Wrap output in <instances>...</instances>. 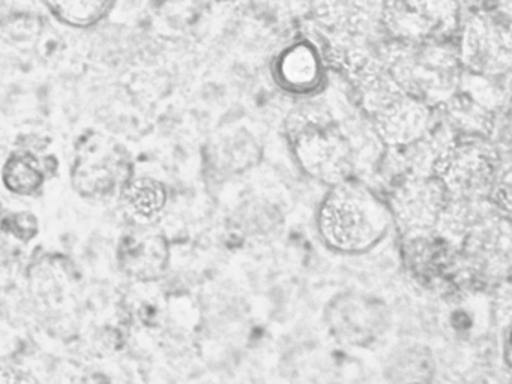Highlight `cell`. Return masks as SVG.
Here are the masks:
<instances>
[{
    "instance_id": "6da1fadb",
    "label": "cell",
    "mask_w": 512,
    "mask_h": 384,
    "mask_svg": "<svg viewBox=\"0 0 512 384\" xmlns=\"http://www.w3.org/2000/svg\"><path fill=\"white\" fill-rule=\"evenodd\" d=\"M391 225L388 204L350 179L332 186L317 212L320 237L338 254L371 251L388 236Z\"/></svg>"
},
{
    "instance_id": "7a4b0ae2",
    "label": "cell",
    "mask_w": 512,
    "mask_h": 384,
    "mask_svg": "<svg viewBox=\"0 0 512 384\" xmlns=\"http://www.w3.org/2000/svg\"><path fill=\"white\" fill-rule=\"evenodd\" d=\"M380 60L407 95L430 107H439L460 90L463 68L457 50L443 42L398 41Z\"/></svg>"
},
{
    "instance_id": "3957f363",
    "label": "cell",
    "mask_w": 512,
    "mask_h": 384,
    "mask_svg": "<svg viewBox=\"0 0 512 384\" xmlns=\"http://www.w3.org/2000/svg\"><path fill=\"white\" fill-rule=\"evenodd\" d=\"M287 131L296 161L308 176L329 186L350 179L355 170V150L325 113H295L287 123Z\"/></svg>"
},
{
    "instance_id": "277c9868",
    "label": "cell",
    "mask_w": 512,
    "mask_h": 384,
    "mask_svg": "<svg viewBox=\"0 0 512 384\" xmlns=\"http://www.w3.org/2000/svg\"><path fill=\"white\" fill-rule=\"evenodd\" d=\"M134 176L130 153L104 132H83L74 147L71 186L86 200H106Z\"/></svg>"
},
{
    "instance_id": "5b68a950",
    "label": "cell",
    "mask_w": 512,
    "mask_h": 384,
    "mask_svg": "<svg viewBox=\"0 0 512 384\" xmlns=\"http://www.w3.org/2000/svg\"><path fill=\"white\" fill-rule=\"evenodd\" d=\"M508 164V153L503 155L488 138L458 137L436 176L449 197L482 200L490 198L503 167Z\"/></svg>"
},
{
    "instance_id": "8992f818",
    "label": "cell",
    "mask_w": 512,
    "mask_h": 384,
    "mask_svg": "<svg viewBox=\"0 0 512 384\" xmlns=\"http://www.w3.org/2000/svg\"><path fill=\"white\" fill-rule=\"evenodd\" d=\"M449 198L439 177L407 174L394 186L389 198L392 224L407 237L430 236L436 231Z\"/></svg>"
},
{
    "instance_id": "52a82bcc",
    "label": "cell",
    "mask_w": 512,
    "mask_h": 384,
    "mask_svg": "<svg viewBox=\"0 0 512 384\" xmlns=\"http://www.w3.org/2000/svg\"><path fill=\"white\" fill-rule=\"evenodd\" d=\"M457 54L461 68L469 74L493 78L508 74L512 57L508 27L473 18L463 29Z\"/></svg>"
},
{
    "instance_id": "ba28073f",
    "label": "cell",
    "mask_w": 512,
    "mask_h": 384,
    "mask_svg": "<svg viewBox=\"0 0 512 384\" xmlns=\"http://www.w3.org/2000/svg\"><path fill=\"white\" fill-rule=\"evenodd\" d=\"M371 119L380 140L389 149H400L418 140L437 122V111L415 96L401 93Z\"/></svg>"
},
{
    "instance_id": "9c48e42d",
    "label": "cell",
    "mask_w": 512,
    "mask_h": 384,
    "mask_svg": "<svg viewBox=\"0 0 512 384\" xmlns=\"http://www.w3.org/2000/svg\"><path fill=\"white\" fill-rule=\"evenodd\" d=\"M328 326L335 338L349 344L364 345L385 329L382 303L359 294L338 297L328 309Z\"/></svg>"
},
{
    "instance_id": "30bf717a",
    "label": "cell",
    "mask_w": 512,
    "mask_h": 384,
    "mask_svg": "<svg viewBox=\"0 0 512 384\" xmlns=\"http://www.w3.org/2000/svg\"><path fill=\"white\" fill-rule=\"evenodd\" d=\"M116 257L119 269L128 278L142 282L157 281L169 267L170 246L158 231H133L121 237Z\"/></svg>"
},
{
    "instance_id": "8fae6325",
    "label": "cell",
    "mask_w": 512,
    "mask_h": 384,
    "mask_svg": "<svg viewBox=\"0 0 512 384\" xmlns=\"http://www.w3.org/2000/svg\"><path fill=\"white\" fill-rule=\"evenodd\" d=\"M277 83L292 95H311L323 81V62L311 42L299 41L281 51L275 60Z\"/></svg>"
},
{
    "instance_id": "7c38bea8",
    "label": "cell",
    "mask_w": 512,
    "mask_h": 384,
    "mask_svg": "<svg viewBox=\"0 0 512 384\" xmlns=\"http://www.w3.org/2000/svg\"><path fill=\"white\" fill-rule=\"evenodd\" d=\"M317 17L338 35L361 38L385 15V0H314Z\"/></svg>"
},
{
    "instance_id": "4fadbf2b",
    "label": "cell",
    "mask_w": 512,
    "mask_h": 384,
    "mask_svg": "<svg viewBox=\"0 0 512 384\" xmlns=\"http://www.w3.org/2000/svg\"><path fill=\"white\" fill-rule=\"evenodd\" d=\"M457 140V134L437 117V122L418 140L392 150L398 155L403 176H436Z\"/></svg>"
},
{
    "instance_id": "5bb4252c",
    "label": "cell",
    "mask_w": 512,
    "mask_h": 384,
    "mask_svg": "<svg viewBox=\"0 0 512 384\" xmlns=\"http://www.w3.org/2000/svg\"><path fill=\"white\" fill-rule=\"evenodd\" d=\"M437 117L445 122L457 137H484L490 140L496 113L470 98L467 93H455L436 107Z\"/></svg>"
},
{
    "instance_id": "9a60e30c",
    "label": "cell",
    "mask_w": 512,
    "mask_h": 384,
    "mask_svg": "<svg viewBox=\"0 0 512 384\" xmlns=\"http://www.w3.org/2000/svg\"><path fill=\"white\" fill-rule=\"evenodd\" d=\"M119 197L134 218L152 222L166 207L169 192L166 185L154 177L133 176L122 186Z\"/></svg>"
},
{
    "instance_id": "2e32d148",
    "label": "cell",
    "mask_w": 512,
    "mask_h": 384,
    "mask_svg": "<svg viewBox=\"0 0 512 384\" xmlns=\"http://www.w3.org/2000/svg\"><path fill=\"white\" fill-rule=\"evenodd\" d=\"M47 174L43 161L29 149H17L8 155L2 167V183L20 197H31L43 188Z\"/></svg>"
},
{
    "instance_id": "e0dca14e",
    "label": "cell",
    "mask_w": 512,
    "mask_h": 384,
    "mask_svg": "<svg viewBox=\"0 0 512 384\" xmlns=\"http://www.w3.org/2000/svg\"><path fill=\"white\" fill-rule=\"evenodd\" d=\"M58 23L71 29H94L112 14L118 0H41Z\"/></svg>"
},
{
    "instance_id": "ac0fdd59",
    "label": "cell",
    "mask_w": 512,
    "mask_h": 384,
    "mask_svg": "<svg viewBox=\"0 0 512 384\" xmlns=\"http://www.w3.org/2000/svg\"><path fill=\"white\" fill-rule=\"evenodd\" d=\"M0 230L20 242H31L40 233V221L32 212L8 213L0 219Z\"/></svg>"
}]
</instances>
